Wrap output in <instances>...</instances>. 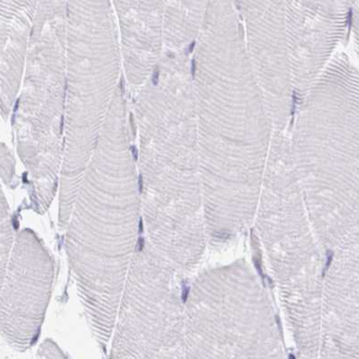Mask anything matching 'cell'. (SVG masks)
<instances>
[{
  "mask_svg": "<svg viewBox=\"0 0 359 359\" xmlns=\"http://www.w3.org/2000/svg\"><path fill=\"white\" fill-rule=\"evenodd\" d=\"M140 231L133 172L123 166L90 171L62 231L85 316L103 348L111 339Z\"/></svg>",
  "mask_w": 359,
  "mask_h": 359,
  "instance_id": "cell-1",
  "label": "cell"
},
{
  "mask_svg": "<svg viewBox=\"0 0 359 359\" xmlns=\"http://www.w3.org/2000/svg\"><path fill=\"white\" fill-rule=\"evenodd\" d=\"M55 279V263L41 238L30 229L15 233L0 291V336L18 351L39 338Z\"/></svg>",
  "mask_w": 359,
  "mask_h": 359,
  "instance_id": "cell-2",
  "label": "cell"
},
{
  "mask_svg": "<svg viewBox=\"0 0 359 359\" xmlns=\"http://www.w3.org/2000/svg\"><path fill=\"white\" fill-rule=\"evenodd\" d=\"M15 237L13 222L0 189V291L7 272Z\"/></svg>",
  "mask_w": 359,
  "mask_h": 359,
  "instance_id": "cell-3",
  "label": "cell"
},
{
  "mask_svg": "<svg viewBox=\"0 0 359 359\" xmlns=\"http://www.w3.org/2000/svg\"><path fill=\"white\" fill-rule=\"evenodd\" d=\"M36 359H70L68 355L62 351L61 348L53 342L47 339L40 346L37 351Z\"/></svg>",
  "mask_w": 359,
  "mask_h": 359,
  "instance_id": "cell-4",
  "label": "cell"
},
{
  "mask_svg": "<svg viewBox=\"0 0 359 359\" xmlns=\"http://www.w3.org/2000/svg\"><path fill=\"white\" fill-rule=\"evenodd\" d=\"M333 259V253L332 251H327V263L325 264V269H324L323 276H325V272L330 269V264H332Z\"/></svg>",
  "mask_w": 359,
  "mask_h": 359,
  "instance_id": "cell-5",
  "label": "cell"
},
{
  "mask_svg": "<svg viewBox=\"0 0 359 359\" xmlns=\"http://www.w3.org/2000/svg\"><path fill=\"white\" fill-rule=\"evenodd\" d=\"M189 294H190V287L189 286H184V288H182V300L184 302H187L189 297Z\"/></svg>",
  "mask_w": 359,
  "mask_h": 359,
  "instance_id": "cell-6",
  "label": "cell"
},
{
  "mask_svg": "<svg viewBox=\"0 0 359 359\" xmlns=\"http://www.w3.org/2000/svg\"><path fill=\"white\" fill-rule=\"evenodd\" d=\"M254 263H255V266H256V267H257V270L258 271V273H259V275L261 276H262V278L264 279V276L262 267H261L259 261H258L257 259H256V258H255Z\"/></svg>",
  "mask_w": 359,
  "mask_h": 359,
  "instance_id": "cell-7",
  "label": "cell"
},
{
  "mask_svg": "<svg viewBox=\"0 0 359 359\" xmlns=\"http://www.w3.org/2000/svg\"><path fill=\"white\" fill-rule=\"evenodd\" d=\"M352 17L353 13L352 11H348V15H346V25H348V29L351 30V26H352Z\"/></svg>",
  "mask_w": 359,
  "mask_h": 359,
  "instance_id": "cell-8",
  "label": "cell"
},
{
  "mask_svg": "<svg viewBox=\"0 0 359 359\" xmlns=\"http://www.w3.org/2000/svg\"><path fill=\"white\" fill-rule=\"evenodd\" d=\"M195 72H196V62L193 60V62H191V74H193V77L195 76Z\"/></svg>",
  "mask_w": 359,
  "mask_h": 359,
  "instance_id": "cell-9",
  "label": "cell"
},
{
  "mask_svg": "<svg viewBox=\"0 0 359 359\" xmlns=\"http://www.w3.org/2000/svg\"><path fill=\"white\" fill-rule=\"evenodd\" d=\"M195 45H196V43H195V41H194V42L191 43V45L190 46V47H189V51L187 52V53H190L193 52Z\"/></svg>",
  "mask_w": 359,
  "mask_h": 359,
  "instance_id": "cell-10",
  "label": "cell"
},
{
  "mask_svg": "<svg viewBox=\"0 0 359 359\" xmlns=\"http://www.w3.org/2000/svg\"><path fill=\"white\" fill-rule=\"evenodd\" d=\"M289 359H296L294 355H290Z\"/></svg>",
  "mask_w": 359,
  "mask_h": 359,
  "instance_id": "cell-11",
  "label": "cell"
}]
</instances>
